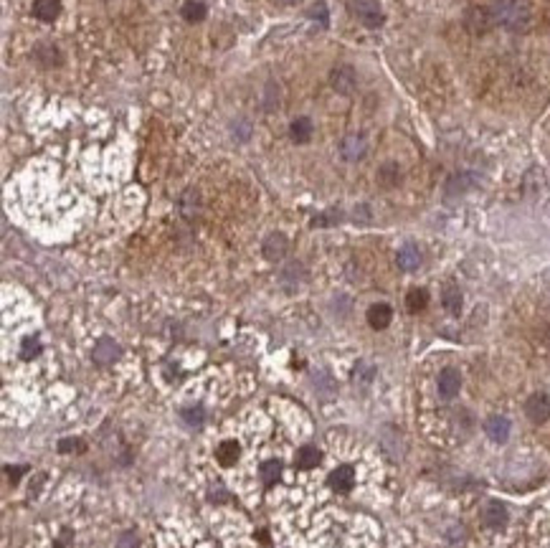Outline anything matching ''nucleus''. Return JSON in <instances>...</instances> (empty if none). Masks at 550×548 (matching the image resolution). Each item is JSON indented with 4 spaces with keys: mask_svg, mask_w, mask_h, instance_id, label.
<instances>
[{
    "mask_svg": "<svg viewBox=\"0 0 550 548\" xmlns=\"http://www.w3.org/2000/svg\"><path fill=\"white\" fill-rule=\"evenodd\" d=\"M396 261L404 272H413V269L421 267V249H418L416 244H404L398 249Z\"/></svg>",
    "mask_w": 550,
    "mask_h": 548,
    "instance_id": "nucleus-13",
    "label": "nucleus"
},
{
    "mask_svg": "<svg viewBox=\"0 0 550 548\" xmlns=\"http://www.w3.org/2000/svg\"><path fill=\"white\" fill-rule=\"evenodd\" d=\"M216 457L221 464H234L238 457V444L236 442H223L221 447L216 450Z\"/></svg>",
    "mask_w": 550,
    "mask_h": 548,
    "instance_id": "nucleus-26",
    "label": "nucleus"
},
{
    "mask_svg": "<svg viewBox=\"0 0 550 548\" xmlns=\"http://www.w3.org/2000/svg\"><path fill=\"white\" fill-rule=\"evenodd\" d=\"M181 15L188 23H201L203 18L208 15V8H206V3H201V0H188V3H183Z\"/></svg>",
    "mask_w": 550,
    "mask_h": 548,
    "instance_id": "nucleus-19",
    "label": "nucleus"
},
{
    "mask_svg": "<svg viewBox=\"0 0 550 548\" xmlns=\"http://www.w3.org/2000/svg\"><path fill=\"white\" fill-rule=\"evenodd\" d=\"M279 470H282V464H279L277 459H272V462H266L264 467H261V480H264L266 487H272L274 482H277Z\"/></svg>",
    "mask_w": 550,
    "mask_h": 548,
    "instance_id": "nucleus-29",
    "label": "nucleus"
},
{
    "mask_svg": "<svg viewBox=\"0 0 550 548\" xmlns=\"http://www.w3.org/2000/svg\"><path fill=\"white\" fill-rule=\"evenodd\" d=\"M356 221H360V224H368L370 221V213L365 206H360V208H356Z\"/></svg>",
    "mask_w": 550,
    "mask_h": 548,
    "instance_id": "nucleus-34",
    "label": "nucleus"
},
{
    "mask_svg": "<svg viewBox=\"0 0 550 548\" xmlns=\"http://www.w3.org/2000/svg\"><path fill=\"white\" fill-rule=\"evenodd\" d=\"M368 150V142L362 135H348L345 140H342V158L345 160H360L362 155Z\"/></svg>",
    "mask_w": 550,
    "mask_h": 548,
    "instance_id": "nucleus-14",
    "label": "nucleus"
},
{
    "mask_svg": "<svg viewBox=\"0 0 550 548\" xmlns=\"http://www.w3.org/2000/svg\"><path fill=\"white\" fill-rule=\"evenodd\" d=\"M33 15L38 21H56L61 15V0H33Z\"/></svg>",
    "mask_w": 550,
    "mask_h": 548,
    "instance_id": "nucleus-15",
    "label": "nucleus"
},
{
    "mask_svg": "<svg viewBox=\"0 0 550 548\" xmlns=\"http://www.w3.org/2000/svg\"><path fill=\"white\" fill-rule=\"evenodd\" d=\"M378 178H381V183H383V185H396L398 181H401V170H398V165L396 162H385L383 168L378 170Z\"/></svg>",
    "mask_w": 550,
    "mask_h": 548,
    "instance_id": "nucleus-25",
    "label": "nucleus"
},
{
    "mask_svg": "<svg viewBox=\"0 0 550 548\" xmlns=\"http://www.w3.org/2000/svg\"><path fill=\"white\" fill-rule=\"evenodd\" d=\"M489 13H492L495 26H502L507 31H525L533 21L528 0H492Z\"/></svg>",
    "mask_w": 550,
    "mask_h": 548,
    "instance_id": "nucleus-1",
    "label": "nucleus"
},
{
    "mask_svg": "<svg viewBox=\"0 0 550 548\" xmlns=\"http://www.w3.org/2000/svg\"><path fill=\"white\" fill-rule=\"evenodd\" d=\"M287 249H289V241H287L284 234H269L266 241H264V246H261V252H264V257L269 261L284 259Z\"/></svg>",
    "mask_w": 550,
    "mask_h": 548,
    "instance_id": "nucleus-10",
    "label": "nucleus"
},
{
    "mask_svg": "<svg viewBox=\"0 0 550 548\" xmlns=\"http://www.w3.org/2000/svg\"><path fill=\"white\" fill-rule=\"evenodd\" d=\"M21 472H23V467H8V478L15 482V480L21 478Z\"/></svg>",
    "mask_w": 550,
    "mask_h": 548,
    "instance_id": "nucleus-35",
    "label": "nucleus"
},
{
    "mask_svg": "<svg viewBox=\"0 0 550 548\" xmlns=\"http://www.w3.org/2000/svg\"><path fill=\"white\" fill-rule=\"evenodd\" d=\"M307 15H310L312 21H320L322 29H328L330 26V13H328V3H325V0H317L314 6H310Z\"/></svg>",
    "mask_w": 550,
    "mask_h": 548,
    "instance_id": "nucleus-23",
    "label": "nucleus"
},
{
    "mask_svg": "<svg viewBox=\"0 0 550 548\" xmlns=\"http://www.w3.org/2000/svg\"><path fill=\"white\" fill-rule=\"evenodd\" d=\"M119 353H122V348H119L112 337H102L97 345H94V353H91V358H94V363L99 365H112L114 360L119 358Z\"/></svg>",
    "mask_w": 550,
    "mask_h": 548,
    "instance_id": "nucleus-7",
    "label": "nucleus"
},
{
    "mask_svg": "<svg viewBox=\"0 0 550 548\" xmlns=\"http://www.w3.org/2000/svg\"><path fill=\"white\" fill-rule=\"evenodd\" d=\"M38 353H41V340H38V337H26L23 345H21V358L33 360Z\"/></svg>",
    "mask_w": 550,
    "mask_h": 548,
    "instance_id": "nucleus-27",
    "label": "nucleus"
},
{
    "mask_svg": "<svg viewBox=\"0 0 550 548\" xmlns=\"http://www.w3.org/2000/svg\"><path fill=\"white\" fill-rule=\"evenodd\" d=\"M474 185H477V176H474V173H457V176H452L446 181L444 193H446V198H459V196H464L467 190H472Z\"/></svg>",
    "mask_w": 550,
    "mask_h": 548,
    "instance_id": "nucleus-6",
    "label": "nucleus"
},
{
    "mask_svg": "<svg viewBox=\"0 0 550 548\" xmlns=\"http://www.w3.org/2000/svg\"><path fill=\"white\" fill-rule=\"evenodd\" d=\"M505 523H507V508L502 505V503H497V500H492L487 505V510H484V526L500 531V528H505Z\"/></svg>",
    "mask_w": 550,
    "mask_h": 548,
    "instance_id": "nucleus-17",
    "label": "nucleus"
},
{
    "mask_svg": "<svg viewBox=\"0 0 550 548\" xmlns=\"http://www.w3.org/2000/svg\"><path fill=\"white\" fill-rule=\"evenodd\" d=\"M314 386H317V391H320L322 396H333V391H335L333 379H330V373H325V371H320L314 376Z\"/></svg>",
    "mask_w": 550,
    "mask_h": 548,
    "instance_id": "nucleus-30",
    "label": "nucleus"
},
{
    "mask_svg": "<svg viewBox=\"0 0 550 548\" xmlns=\"http://www.w3.org/2000/svg\"><path fill=\"white\" fill-rule=\"evenodd\" d=\"M342 218V213L337 211V208H333V211H328V213H320V216H314V221H312V226H335L337 221Z\"/></svg>",
    "mask_w": 550,
    "mask_h": 548,
    "instance_id": "nucleus-31",
    "label": "nucleus"
},
{
    "mask_svg": "<svg viewBox=\"0 0 550 548\" xmlns=\"http://www.w3.org/2000/svg\"><path fill=\"white\" fill-rule=\"evenodd\" d=\"M117 548H137V535L130 531V533H122V538L117 541Z\"/></svg>",
    "mask_w": 550,
    "mask_h": 548,
    "instance_id": "nucleus-33",
    "label": "nucleus"
},
{
    "mask_svg": "<svg viewBox=\"0 0 550 548\" xmlns=\"http://www.w3.org/2000/svg\"><path fill=\"white\" fill-rule=\"evenodd\" d=\"M330 82H333V89L337 91V94H342V97H350L353 91H356L358 86V74L353 66H348V63H340V66H335L333 69V77H330Z\"/></svg>",
    "mask_w": 550,
    "mask_h": 548,
    "instance_id": "nucleus-3",
    "label": "nucleus"
},
{
    "mask_svg": "<svg viewBox=\"0 0 550 548\" xmlns=\"http://www.w3.org/2000/svg\"><path fill=\"white\" fill-rule=\"evenodd\" d=\"M429 305V292L424 287H413L408 295H406V307L408 312H421V310Z\"/></svg>",
    "mask_w": 550,
    "mask_h": 548,
    "instance_id": "nucleus-21",
    "label": "nucleus"
},
{
    "mask_svg": "<svg viewBox=\"0 0 550 548\" xmlns=\"http://www.w3.org/2000/svg\"><path fill=\"white\" fill-rule=\"evenodd\" d=\"M348 8L365 29H381L385 23V13L378 0H350Z\"/></svg>",
    "mask_w": 550,
    "mask_h": 548,
    "instance_id": "nucleus-2",
    "label": "nucleus"
},
{
    "mask_svg": "<svg viewBox=\"0 0 550 548\" xmlns=\"http://www.w3.org/2000/svg\"><path fill=\"white\" fill-rule=\"evenodd\" d=\"M510 419L507 416H500V414H495V416H489L487 422H484V434L492 439V442H497V444H505L507 442V436H510Z\"/></svg>",
    "mask_w": 550,
    "mask_h": 548,
    "instance_id": "nucleus-8",
    "label": "nucleus"
},
{
    "mask_svg": "<svg viewBox=\"0 0 550 548\" xmlns=\"http://www.w3.org/2000/svg\"><path fill=\"white\" fill-rule=\"evenodd\" d=\"M59 447H61V452H82L84 442H82V439H61V442H59Z\"/></svg>",
    "mask_w": 550,
    "mask_h": 548,
    "instance_id": "nucleus-32",
    "label": "nucleus"
},
{
    "mask_svg": "<svg viewBox=\"0 0 550 548\" xmlns=\"http://www.w3.org/2000/svg\"><path fill=\"white\" fill-rule=\"evenodd\" d=\"M390 320H393V310H390V305L385 303H376L368 307V325L373 328V330H385L390 325Z\"/></svg>",
    "mask_w": 550,
    "mask_h": 548,
    "instance_id": "nucleus-11",
    "label": "nucleus"
},
{
    "mask_svg": "<svg viewBox=\"0 0 550 548\" xmlns=\"http://www.w3.org/2000/svg\"><path fill=\"white\" fill-rule=\"evenodd\" d=\"M461 289L457 287V284H446L444 287V292H441V305H444L452 315H459L461 312Z\"/></svg>",
    "mask_w": 550,
    "mask_h": 548,
    "instance_id": "nucleus-18",
    "label": "nucleus"
},
{
    "mask_svg": "<svg viewBox=\"0 0 550 548\" xmlns=\"http://www.w3.org/2000/svg\"><path fill=\"white\" fill-rule=\"evenodd\" d=\"M36 59H38L43 66H59V63H61V54H59V49L51 46V43H41V46L36 49Z\"/></svg>",
    "mask_w": 550,
    "mask_h": 548,
    "instance_id": "nucleus-22",
    "label": "nucleus"
},
{
    "mask_svg": "<svg viewBox=\"0 0 550 548\" xmlns=\"http://www.w3.org/2000/svg\"><path fill=\"white\" fill-rule=\"evenodd\" d=\"M373 376H376V368H373L370 363H358L356 373H353L356 383H362V386H368L370 381H373Z\"/></svg>",
    "mask_w": 550,
    "mask_h": 548,
    "instance_id": "nucleus-28",
    "label": "nucleus"
},
{
    "mask_svg": "<svg viewBox=\"0 0 550 548\" xmlns=\"http://www.w3.org/2000/svg\"><path fill=\"white\" fill-rule=\"evenodd\" d=\"M312 132H314V125L310 117H297V120L289 125V137H292L297 145H305V142L312 140Z\"/></svg>",
    "mask_w": 550,
    "mask_h": 548,
    "instance_id": "nucleus-16",
    "label": "nucleus"
},
{
    "mask_svg": "<svg viewBox=\"0 0 550 548\" xmlns=\"http://www.w3.org/2000/svg\"><path fill=\"white\" fill-rule=\"evenodd\" d=\"M461 388V373L457 368H444L439 373V394L441 399H454Z\"/></svg>",
    "mask_w": 550,
    "mask_h": 548,
    "instance_id": "nucleus-9",
    "label": "nucleus"
},
{
    "mask_svg": "<svg viewBox=\"0 0 550 548\" xmlns=\"http://www.w3.org/2000/svg\"><path fill=\"white\" fill-rule=\"evenodd\" d=\"M181 416H183V422L188 424V427H201L203 422H206V409L203 406H188V409H183L181 411Z\"/></svg>",
    "mask_w": 550,
    "mask_h": 548,
    "instance_id": "nucleus-24",
    "label": "nucleus"
},
{
    "mask_svg": "<svg viewBox=\"0 0 550 548\" xmlns=\"http://www.w3.org/2000/svg\"><path fill=\"white\" fill-rule=\"evenodd\" d=\"M525 414L533 424H545L550 419V396L533 394L525 401Z\"/></svg>",
    "mask_w": 550,
    "mask_h": 548,
    "instance_id": "nucleus-5",
    "label": "nucleus"
},
{
    "mask_svg": "<svg viewBox=\"0 0 550 548\" xmlns=\"http://www.w3.org/2000/svg\"><path fill=\"white\" fill-rule=\"evenodd\" d=\"M464 26H467L469 31H472L474 36H482L487 33L492 26H495V21H492V13H489V8H482V6H472L464 13Z\"/></svg>",
    "mask_w": 550,
    "mask_h": 548,
    "instance_id": "nucleus-4",
    "label": "nucleus"
},
{
    "mask_svg": "<svg viewBox=\"0 0 550 548\" xmlns=\"http://www.w3.org/2000/svg\"><path fill=\"white\" fill-rule=\"evenodd\" d=\"M320 459H322V455L317 447H302V450L297 452V457H294V462H297L300 470H312V467L320 464Z\"/></svg>",
    "mask_w": 550,
    "mask_h": 548,
    "instance_id": "nucleus-20",
    "label": "nucleus"
},
{
    "mask_svg": "<svg viewBox=\"0 0 550 548\" xmlns=\"http://www.w3.org/2000/svg\"><path fill=\"white\" fill-rule=\"evenodd\" d=\"M356 485V470L348 467V464H342L337 470L330 472V487L337 492H350Z\"/></svg>",
    "mask_w": 550,
    "mask_h": 548,
    "instance_id": "nucleus-12",
    "label": "nucleus"
},
{
    "mask_svg": "<svg viewBox=\"0 0 550 548\" xmlns=\"http://www.w3.org/2000/svg\"><path fill=\"white\" fill-rule=\"evenodd\" d=\"M279 3H292V0H279Z\"/></svg>",
    "mask_w": 550,
    "mask_h": 548,
    "instance_id": "nucleus-36",
    "label": "nucleus"
}]
</instances>
